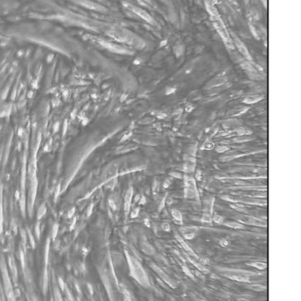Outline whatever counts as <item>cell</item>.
Segmentation results:
<instances>
[{
  "label": "cell",
  "mask_w": 301,
  "mask_h": 301,
  "mask_svg": "<svg viewBox=\"0 0 301 301\" xmlns=\"http://www.w3.org/2000/svg\"><path fill=\"white\" fill-rule=\"evenodd\" d=\"M182 270H183V272L186 275V276H188L190 278H192V280H194V276L192 275V273L190 271V269H188V267L187 266H185V265H183L182 266Z\"/></svg>",
  "instance_id": "e0dca14e"
},
{
  "label": "cell",
  "mask_w": 301,
  "mask_h": 301,
  "mask_svg": "<svg viewBox=\"0 0 301 301\" xmlns=\"http://www.w3.org/2000/svg\"><path fill=\"white\" fill-rule=\"evenodd\" d=\"M200 262L202 263V265H207L209 263V259H208L207 257H203L202 259H200Z\"/></svg>",
  "instance_id": "d4e9b609"
},
{
  "label": "cell",
  "mask_w": 301,
  "mask_h": 301,
  "mask_svg": "<svg viewBox=\"0 0 301 301\" xmlns=\"http://www.w3.org/2000/svg\"><path fill=\"white\" fill-rule=\"evenodd\" d=\"M171 215H172V217L173 219L176 221L175 223H178V224H182L183 223V216H182V214L179 210L178 209H172L171 210Z\"/></svg>",
  "instance_id": "8fae6325"
},
{
  "label": "cell",
  "mask_w": 301,
  "mask_h": 301,
  "mask_svg": "<svg viewBox=\"0 0 301 301\" xmlns=\"http://www.w3.org/2000/svg\"><path fill=\"white\" fill-rule=\"evenodd\" d=\"M187 259L192 262V263H193V265L200 271V272H202V273H203V274H209V271L202 265V264H199V263H196V262H194L193 261H192V260H190V258L189 257H187Z\"/></svg>",
  "instance_id": "9a60e30c"
},
{
  "label": "cell",
  "mask_w": 301,
  "mask_h": 301,
  "mask_svg": "<svg viewBox=\"0 0 301 301\" xmlns=\"http://www.w3.org/2000/svg\"><path fill=\"white\" fill-rule=\"evenodd\" d=\"M133 187H130L125 194V213L127 214L129 212V209H130V206H131V200H132V197H133Z\"/></svg>",
  "instance_id": "ba28073f"
},
{
  "label": "cell",
  "mask_w": 301,
  "mask_h": 301,
  "mask_svg": "<svg viewBox=\"0 0 301 301\" xmlns=\"http://www.w3.org/2000/svg\"><path fill=\"white\" fill-rule=\"evenodd\" d=\"M144 224L147 226V227H150V226H151V225H150V223H149V219L148 218H146L145 220H144Z\"/></svg>",
  "instance_id": "4316f807"
},
{
  "label": "cell",
  "mask_w": 301,
  "mask_h": 301,
  "mask_svg": "<svg viewBox=\"0 0 301 301\" xmlns=\"http://www.w3.org/2000/svg\"><path fill=\"white\" fill-rule=\"evenodd\" d=\"M247 288L254 291H263L266 290V287L261 284H251V285H248Z\"/></svg>",
  "instance_id": "2e32d148"
},
{
  "label": "cell",
  "mask_w": 301,
  "mask_h": 301,
  "mask_svg": "<svg viewBox=\"0 0 301 301\" xmlns=\"http://www.w3.org/2000/svg\"><path fill=\"white\" fill-rule=\"evenodd\" d=\"M227 149H228V147H220L217 148V152H224V150H227Z\"/></svg>",
  "instance_id": "484cf974"
},
{
  "label": "cell",
  "mask_w": 301,
  "mask_h": 301,
  "mask_svg": "<svg viewBox=\"0 0 301 301\" xmlns=\"http://www.w3.org/2000/svg\"><path fill=\"white\" fill-rule=\"evenodd\" d=\"M225 226L231 228V229H235V230H241V229H245V225H243L240 223L238 222H228V223H223Z\"/></svg>",
  "instance_id": "4fadbf2b"
},
{
  "label": "cell",
  "mask_w": 301,
  "mask_h": 301,
  "mask_svg": "<svg viewBox=\"0 0 301 301\" xmlns=\"http://www.w3.org/2000/svg\"><path fill=\"white\" fill-rule=\"evenodd\" d=\"M220 245H221L222 246H227V245H229V241H228V239H226V238H222V239L220 240Z\"/></svg>",
  "instance_id": "603a6c76"
},
{
  "label": "cell",
  "mask_w": 301,
  "mask_h": 301,
  "mask_svg": "<svg viewBox=\"0 0 301 301\" xmlns=\"http://www.w3.org/2000/svg\"><path fill=\"white\" fill-rule=\"evenodd\" d=\"M131 268V275L144 287H149V281L140 263L134 258L128 256Z\"/></svg>",
  "instance_id": "6da1fadb"
},
{
  "label": "cell",
  "mask_w": 301,
  "mask_h": 301,
  "mask_svg": "<svg viewBox=\"0 0 301 301\" xmlns=\"http://www.w3.org/2000/svg\"><path fill=\"white\" fill-rule=\"evenodd\" d=\"M141 250L144 254L147 255H153L155 254V249L153 248V246L147 242L141 244Z\"/></svg>",
  "instance_id": "30bf717a"
},
{
  "label": "cell",
  "mask_w": 301,
  "mask_h": 301,
  "mask_svg": "<svg viewBox=\"0 0 301 301\" xmlns=\"http://www.w3.org/2000/svg\"><path fill=\"white\" fill-rule=\"evenodd\" d=\"M240 222L246 223V224H250V225H256V226H262V227L267 226V224L265 223L264 221H262L259 218H256L254 216H242Z\"/></svg>",
  "instance_id": "3957f363"
},
{
  "label": "cell",
  "mask_w": 301,
  "mask_h": 301,
  "mask_svg": "<svg viewBox=\"0 0 301 301\" xmlns=\"http://www.w3.org/2000/svg\"><path fill=\"white\" fill-rule=\"evenodd\" d=\"M139 213H140V208H135L132 211V213H131V217L132 218H136L139 216Z\"/></svg>",
  "instance_id": "7402d4cb"
},
{
  "label": "cell",
  "mask_w": 301,
  "mask_h": 301,
  "mask_svg": "<svg viewBox=\"0 0 301 301\" xmlns=\"http://www.w3.org/2000/svg\"><path fill=\"white\" fill-rule=\"evenodd\" d=\"M175 238H176V239L178 240V243H179V244H180V245L183 246V248H184V249L186 251V252H188V253H189L191 255H192V256H193V258H195V259H197V260L199 259V258H198V256H197V254H196L193 252L192 249V248H191V247L188 245V244H186V243H185V241L183 239V238H182L180 235H178V233H175Z\"/></svg>",
  "instance_id": "5b68a950"
},
{
  "label": "cell",
  "mask_w": 301,
  "mask_h": 301,
  "mask_svg": "<svg viewBox=\"0 0 301 301\" xmlns=\"http://www.w3.org/2000/svg\"><path fill=\"white\" fill-rule=\"evenodd\" d=\"M249 266H252L257 269H260V270H263L265 269H267V264L265 262H251V263H248Z\"/></svg>",
  "instance_id": "5bb4252c"
},
{
  "label": "cell",
  "mask_w": 301,
  "mask_h": 301,
  "mask_svg": "<svg viewBox=\"0 0 301 301\" xmlns=\"http://www.w3.org/2000/svg\"><path fill=\"white\" fill-rule=\"evenodd\" d=\"M185 187L187 188H192V189H196V183H195V180L191 178V177H187L185 176Z\"/></svg>",
  "instance_id": "7c38bea8"
},
{
  "label": "cell",
  "mask_w": 301,
  "mask_h": 301,
  "mask_svg": "<svg viewBox=\"0 0 301 301\" xmlns=\"http://www.w3.org/2000/svg\"><path fill=\"white\" fill-rule=\"evenodd\" d=\"M235 42H236V45H237V47H238V51L245 57V58H247L249 60L251 59V57H250V55H249V52H248V51H247V49L245 48V46L242 43V42H240L238 38H235Z\"/></svg>",
  "instance_id": "9c48e42d"
},
{
  "label": "cell",
  "mask_w": 301,
  "mask_h": 301,
  "mask_svg": "<svg viewBox=\"0 0 301 301\" xmlns=\"http://www.w3.org/2000/svg\"><path fill=\"white\" fill-rule=\"evenodd\" d=\"M140 205H143V204H145L146 203V199H145V197L144 196H142L141 197V199H140V202H139Z\"/></svg>",
  "instance_id": "83f0119b"
},
{
  "label": "cell",
  "mask_w": 301,
  "mask_h": 301,
  "mask_svg": "<svg viewBox=\"0 0 301 301\" xmlns=\"http://www.w3.org/2000/svg\"><path fill=\"white\" fill-rule=\"evenodd\" d=\"M150 266H151V267L154 269V270H155V271H156V273H157V274H158V275H159V276H161V277H162V278H163V279H164V281H165V282H166V283L169 284V285H171V287H176V285H175V283H173V282H172V280L170 278V276H167V275H166V274H165V273H164V271H163V270H162V269H161L158 267V266H156V265H155V264H151Z\"/></svg>",
  "instance_id": "277c9868"
},
{
  "label": "cell",
  "mask_w": 301,
  "mask_h": 301,
  "mask_svg": "<svg viewBox=\"0 0 301 301\" xmlns=\"http://www.w3.org/2000/svg\"><path fill=\"white\" fill-rule=\"evenodd\" d=\"M133 12H134L137 15H139L140 18H142L143 20H145L146 21H147V22H149V23L154 22L153 19H152L151 17H150V15H149L147 12H145L144 10H142V9H140V8H138V7H133Z\"/></svg>",
  "instance_id": "8992f818"
},
{
  "label": "cell",
  "mask_w": 301,
  "mask_h": 301,
  "mask_svg": "<svg viewBox=\"0 0 301 301\" xmlns=\"http://www.w3.org/2000/svg\"><path fill=\"white\" fill-rule=\"evenodd\" d=\"M212 220H213L215 223H218V224H221V223H223V221H224V218H223L222 216L216 215V216H213Z\"/></svg>",
  "instance_id": "d6986e66"
},
{
  "label": "cell",
  "mask_w": 301,
  "mask_h": 301,
  "mask_svg": "<svg viewBox=\"0 0 301 301\" xmlns=\"http://www.w3.org/2000/svg\"><path fill=\"white\" fill-rule=\"evenodd\" d=\"M193 170H194V165H193V164H191V163H188V164H186L185 165V167H184V171H193Z\"/></svg>",
  "instance_id": "ffe728a7"
},
{
  "label": "cell",
  "mask_w": 301,
  "mask_h": 301,
  "mask_svg": "<svg viewBox=\"0 0 301 301\" xmlns=\"http://www.w3.org/2000/svg\"><path fill=\"white\" fill-rule=\"evenodd\" d=\"M161 228H162V230L164 231H167V232L171 231V225H170L168 223H163Z\"/></svg>",
  "instance_id": "44dd1931"
},
{
  "label": "cell",
  "mask_w": 301,
  "mask_h": 301,
  "mask_svg": "<svg viewBox=\"0 0 301 301\" xmlns=\"http://www.w3.org/2000/svg\"><path fill=\"white\" fill-rule=\"evenodd\" d=\"M202 222L205 223H211L212 222V217L210 215H207V214H203L202 217Z\"/></svg>",
  "instance_id": "ac0fdd59"
},
{
  "label": "cell",
  "mask_w": 301,
  "mask_h": 301,
  "mask_svg": "<svg viewBox=\"0 0 301 301\" xmlns=\"http://www.w3.org/2000/svg\"><path fill=\"white\" fill-rule=\"evenodd\" d=\"M224 276L234 280V281H238V282H245V283H249L250 279L248 276H244V275H239V274H231V275H224Z\"/></svg>",
  "instance_id": "52a82bcc"
},
{
  "label": "cell",
  "mask_w": 301,
  "mask_h": 301,
  "mask_svg": "<svg viewBox=\"0 0 301 301\" xmlns=\"http://www.w3.org/2000/svg\"><path fill=\"white\" fill-rule=\"evenodd\" d=\"M209 12L210 13L211 16H212V19H213V23H214V26L216 28L218 34L221 35V37L224 40V42H230L231 41V38H230V35H229V33L223 24V22L222 21L221 18L219 17L216 10L214 8V7H210Z\"/></svg>",
  "instance_id": "7a4b0ae2"
},
{
  "label": "cell",
  "mask_w": 301,
  "mask_h": 301,
  "mask_svg": "<svg viewBox=\"0 0 301 301\" xmlns=\"http://www.w3.org/2000/svg\"><path fill=\"white\" fill-rule=\"evenodd\" d=\"M213 143H211V142H209V143H206L205 144V146L204 147H202V149H211L212 147H213Z\"/></svg>",
  "instance_id": "cb8c5ba5"
}]
</instances>
